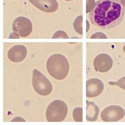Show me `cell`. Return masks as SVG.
<instances>
[{
    "label": "cell",
    "mask_w": 125,
    "mask_h": 125,
    "mask_svg": "<svg viewBox=\"0 0 125 125\" xmlns=\"http://www.w3.org/2000/svg\"><path fill=\"white\" fill-rule=\"evenodd\" d=\"M19 36L14 32L12 33L9 36V39H19Z\"/></svg>",
    "instance_id": "cell-18"
},
{
    "label": "cell",
    "mask_w": 125,
    "mask_h": 125,
    "mask_svg": "<svg viewBox=\"0 0 125 125\" xmlns=\"http://www.w3.org/2000/svg\"><path fill=\"white\" fill-rule=\"evenodd\" d=\"M27 55V49L23 45H16L10 49L8 57L10 61L20 62L24 60Z\"/></svg>",
    "instance_id": "cell-10"
},
{
    "label": "cell",
    "mask_w": 125,
    "mask_h": 125,
    "mask_svg": "<svg viewBox=\"0 0 125 125\" xmlns=\"http://www.w3.org/2000/svg\"><path fill=\"white\" fill-rule=\"evenodd\" d=\"M113 65V59L110 55L105 53L98 55L94 61V66L95 70L101 73L109 71Z\"/></svg>",
    "instance_id": "cell-7"
},
{
    "label": "cell",
    "mask_w": 125,
    "mask_h": 125,
    "mask_svg": "<svg viewBox=\"0 0 125 125\" xmlns=\"http://www.w3.org/2000/svg\"><path fill=\"white\" fill-rule=\"evenodd\" d=\"M31 4L40 10L46 13H53L57 10L59 5L56 0H29Z\"/></svg>",
    "instance_id": "cell-9"
},
{
    "label": "cell",
    "mask_w": 125,
    "mask_h": 125,
    "mask_svg": "<svg viewBox=\"0 0 125 125\" xmlns=\"http://www.w3.org/2000/svg\"><path fill=\"white\" fill-rule=\"evenodd\" d=\"M65 1H72V0H65Z\"/></svg>",
    "instance_id": "cell-22"
},
{
    "label": "cell",
    "mask_w": 125,
    "mask_h": 125,
    "mask_svg": "<svg viewBox=\"0 0 125 125\" xmlns=\"http://www.w3.org/2000/svg\"><path fill=\"white\" fill-rule=\"evenodd\" d=\"M13 32L17 34L20 37H27L32 31V24L30 20L23 16L16 18L12 24Z\"/></svg>",
    "instance_id": "cell-5"
},
{
    "label": "cell",
    "mask_w": 125,
    "mask_h": 125,
    "mask_svg": "<svg viewBox=\"0 0 125 125\" xmlns=\"http://www.w3.org/2000/svg\"><path fill=\"white\" fill-rule=\"evenodd\" d=\"M95 0H86V13H89L94 6Z\"/></svg>",
    "instance_id": "cell-16"
},
{
    "label": "cell",
    "mask_w": 125,
    "mask_h": 125,
    "mask_svg": "<svg viewBox=\"0 0 125 125\" xmlns=\"http://www.w3.org/2000/svg\"><path fill=\"white\" fill-rule=\"evenodd\" d=\"M83 16L80 15L74 20L73 25L74 30L78 34L83 35Z\"/></svg>",
    "instance_id": "cell-12"
},
{
    "label": "cell",
    "mask_w": 125,
    "mask_h": 125,
    "mask_svg": "<svg viewBox=\"0 0 125 125\" xmlns=\"http://www.w3.org/2000/svg\"><path fill=\"white\" fill-rule=\"evenodd\" d=\"M86 119L89 121H95L98 119L99 109L93 102L86 101Z\"/></svg>",
    "instance_id": "cell-11"
},
{
    "label": "cell",
    "mask_w": 125,
    "mask_h": 125,
    "mask_svg": "<svg viewBox=\"0 0 125 125\" xmlns=\"http://www.w3.org/2000/svg\"><path fill=\"white\" fill-rule=\"evenodd\" d=\"M121 1V2L123 3V4L125 6V0H120Z\"/></svg>",
    "instance_id": "cell-20"
},
{
    "label": "cell",
    "mask_w": 125,
    "mask_h": 125,
    "mask_svg": "<svg viewBox=\"0 0 125 125\" xmlns=\"http://www.w3.org/2000/svg\"><path fill=\"white\" fill-rule=\"evenodd\" d=\"M125 116V111L118 106H110L105 108L101 112V118L105 122H116Z\"/></svg>",
    "instance_id": "cell-6"
},
{
    "label": "cell",
    "mask_w": 125,
    "mask_h": 125,
    "mask_svg": "<svg viewBox=\"0 0 125 125\" xmlns=\"http://www.w3.org/2000/svg\"><path fill=\"white\" fill-rule=\"evenodd\" d=\"M73 118L76 122H83V108H75L73 111Z\"/></svg>",
    "instance_id": "cell-13"
},
{
    "label": "cell",
    "mask_w": 125,
    "mask_h": 125,
    "mask_svg": "<svg viewBox=\"0 0 125 125\" xmlns=\"http://www.w3.org/2000/svg\"><path fill=\"white\" fill-rule=\"evenodd\" d=\"M47 69L51 77L57 80H61L67 76L69 71V63L64 55L54 54L48 59Z\"/></svg>",
    "instance_id": "cell-2"
},
{
    "label": "cell",
    "mask_w": 125,
    "mask_h": 125,
    "mask_svg": "<svg viewBox=\"0 0 125 125\" xmlns=\"http://www.w3.org/2000/svg\"><path fill=\"white\" fill-rule=\"evenodd\" d=\"M86 23H87V30H86V32H87L88 31L89 27V22H88V21L87 20L86 21Z\"/></svg>",
    "instance_id": "cell-19"
},
{
    "label": "cell",
    "mask_w": 125,
    "mask_h": 125,
    "mask_svg": "<svg viewBox=\"0 0 125 125\" xmlns=\"http://www.w3.org/2000/svg\"><path fill=\"white\" fill-rule=\"evenodd\" d=\"M68 108L64 101L55 100L49 105L46 110V118L49 122H61L66 117Z\"/></svg>",
    "instance_id": "cell-3"
},
{
    "label": "cell",
    "mask_w": 125,
    "mask_h": 125,
    "mask_svg": "<svg viewBox=\"0 0 125 125\" xmlns=\"http://www.w3.org/2000/svg\"><path fill=\"white\" fill-rule=\"evenodd\" d=\"M90 39H107L106 35L102 32H97L90 37Z\"/></svg>",
    "instance_id": "cell-17"
},
{
    "label": "cell",
    "mask_w": 125,
    "mask_h": 125,
    "mask_svg": "<svg viewBox=\"0 0 125 125\" xmlns=\"http://www.w3.org/2000/svg\"><path fill=\"white\" fill-rule=\"evenodd\" d=\"M123 50H124V52L125 53V45L124 46V47H123Z\"/></svg>",
    "instance_id": "cell-21"
},
{
    "label": "cell",
    "mask_w": 125,
    "mask_h": 125,
    "mask_svg": "<svg viewBox=\"0 0 125 125\" xmlns=\"http://www.w3.org/2000/svg\"><path fill=\"white\" fill-rule=\"evenodd\" d=\"M125 8L118 0H99L89 14L93 24L104 29L113 28L123 21Z\"/></svg>",
    "instance_id": "cell-1"
},
{
    "label": "cell",
    "mask_w": 125,
    "mask_h": 125,
    "mask_svg": "<svg viewBox=\"0 0 125 125\" xmlns=\"http://www.w3.org/2000/svg\"><path fill=\"white\" fill-rule=\"evenodd\" d=\"M104 89L103 82L97 78H92L86 82V96L94 98L99 96Z\"/></svg>",
    "instance_id": "cell-8"
},
{
    "label": "cell",
    "mask_w": 125,
    "mask_h": 125,
    "mask_svg": "<svg viewBox=\"0 0 125 125\" xmlns=\"http://www.w3.org/2000/svg\"><path fill=\"white\" fill-rule=\"evenodd\" d=\"M109 84L112 85H117L123 89L125 90V76L120 79L117 82H109Z\"/></svg>",
    "instance_id": "cell-14"
},
{
    "label": "cell",
    "mask_w": 125,
    "mask_h": 125,
    "mask_svg": "<svg viewBox=\"0 0 125 125\" xmlns=\"http://www.w3.org/2000/svg\"><path fill=\"white\" fill-rule=\"evenodd\" d=\"M52 39H69L67 34L63 31H58L54 33L52 37Z\"/></svg>",
    "instance_id": "cell-15"
},
{
    "label": "cell",
    "mask_w": 125,
    "mask_h": 125,
    "mask_svg": "<svg viewBox=\"0 0 125 125\" xmlns=\"http://www.w3.org/2000/svg\"><path fill=\"white\" fill-rule=\"evenodd\" d=\"M32 85L36 93L43 96L50 94L53 89L51 82L36 69L33 71Z\"/></svg>",
    "instance_id": "cell-4"
}]
</instances>
